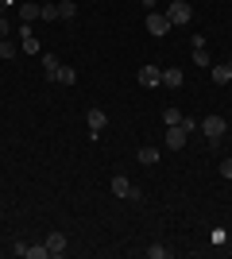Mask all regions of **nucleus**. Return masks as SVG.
Returning <instances> with one entry per match:
<instances>
[{"instance_id": "obj_6", "label": "nucleus", "mask_w": 232, "mask_h": 259, "mask_svg": "<svg viewBox=\"0 0 232 259\" xmlns=\"http://www.w3.org/2000/svg\"><path fill=\"white\" fill-rule=\"evenodd\" d=\"M186 147V132H182V124H170L166 128V151H182Z\"/></svg>"}, {"instance_id": "obj_23", "label": "nucleus", "mask_w": 232, "mask_h": 259, "mask_svg": "<svg viewBox=\"0 0 232 259\" xmlns=\"http://www.w3.org/2000/svg\"><path fill=\"white\" fill-rule=\"evenodd\" d=\"M194 128H201V120H186V116H182V132H186V136H190V132H194Z\"/></svg>"}, {"instance_id": "obj_20", "label": "nucleus", "mask_w": 232, "mask_h": 259, "mask_svg": "<svg viewBox=\"0 0 232 259\" xmlns=\"http://www.w3.org/2000/svg\"><path fill=\"white\" fill-rule=\"evenodd\" d=\"M147 255H151V259H166V255H170V248H166V244H151Z\"/></svg>"}, {"instance_id": "obj_15", "label": "nucleus", "mask_w": 232, "mask_h": 259, "mask_svg": "<svg viewBox=\"0 0 232 259\" xmlns=\"http://www.w3.org/2000/svg\"><path fill=\"white\" fill-rule=\"evenodd\" d=\"M135 159L144 162V166H155V162H159V151H155V147H140V155H135Z\"/></svg>"}, {"instance_id": "obj_7", "label": "nucleus", "mask_w": 232, "mask_h": 259, "mask_svg": "<svg viewBox=\"0 0 232 259\" xmlns=\"http://www.w3.org/2000/svg\"><path fill=\"white\" fill-rule=\"evenodd\" d=\"M85 124H89V132H93V136H101V128L109 124V116H105V108H89V112H85Z\"/></svg>"}, {"instance_id": "obj_12", "label": "nucleus", "mask_w": 232, "mask_h": 259, "mask_svg": "<svg viewBox=\"0 0 232 259\" xmlns=\"http://www.w3.org/2000/svg\"><path fill=\"white\" fill-rule=\"evenodd\" d=\"M55 81H58V85H74V81H77V70H74V66H58Z\"/></svg>"}, {"instance_id": "obj_22", "label": "nucleus", "mask_w": 232, "mask_h": 259, "mask_svg": "<svg viewBox=\"0 0 232 259\" xmlns=\"http://www.w3.org/2000/svg\"><path fill=\"white\" fill-rule=\"evenodd\" d=\"M8 35H12V23L4 20V16H0V43H4V39H8Z\"/></svg>"}, {"instance_id": "obj_1", "label": "nucleus", "mask_w": 232, "mask_h": 259, "mask_svg": "<svg viewBox=\"0 0 232 259\" xmlns=\"http://www.w3.org/2000/svg\"><path fill=\"white\" fill-rule=\"evenodd\" d=\"M163 16L170 20V27H186V23L194 20V8H190L186 0H170V8H166Z\"/></svg>"}, {"instance_id": "obj_19", "label": "nucleus", "mask_w": 232, "mask_h": 259, "mask_svg": "<svg viewBox=\"0 0 232 259\" xmlns=\"http://www.w3.org/2000/svg\"><path fill=\"white\" fill-rule=\"evenodd\" d=\"M16 54H20V47L12 43V39H4V43H0V58H16Z\"/></svg>"}, {"instance_id": "obj_5", "label": "nucleus", "mask_w": 232, "mask_h": 259, "mask_svg": "<svg viewBox=\"0 0 232 259\" xmlns=\"http://www.w3.org/2000/svg\"><path fill=\"white\" fill-rule=\"evenodd\" d=\"M140 85H144V89H159V85H163V70H159L155 62H147L144 70H140Z\"/></svg>"}, {"instance_id": "obj_24", "label": "nucleus", "mask_w": 232, "mask_h": 259, "mask_svg": "<svg viewBox=\"0 0 232 259\" xmlns=\"http://www.w3.org/2000/svg\"><path fill=\"white\" fill-rule=\"evenodd\" d=\"M221 178H228V182H232V159L221 162Z\"/></svg>"}, {"instance_id": "obj_26", "label": "nucleus", "mask_w": 232, "mask_h": 259, "mask_svg": "<svg viewBox=\"0 0 232 259\" xmlns=\"http://www.w3.org/2000/svg\"><path fill=\"white\" fill-rule=\"evenodd\" d=\"M0 16H4V4H0Z\"/></svg>"}, {"instance_id": "obj_2", "label": "nucleus", "mask_w": 232, "mask_h": 259, "mask_svg": "<svg viewBox=\"0 0 232 259\" xmlns=\"http://www.w3.org/2000/svg\"><path fill=\"white\" fill-rule=\"evenodd\" d=\"M112 194L124 197V201H144V190H140V186H132L128 178H120V174L112 178Z\"/></svg>"}, {"instance_id": "obj_25", "label": "nucleus", "mask_w": 232, "mask_h": 259, "mask_svg": "<svg viewBox=\"0 0 232 259\" xmlns=\"http://www.w3.org/2000/svg\"><path fill=\"white\" fill-rule=\"evenodd\" d=\"M155 4H159V0H144V8H147V12H155Z\"/></svg>"}, {"instance_id": "obj_18", "label": "nucleus", "mask_w": 232, "mask_h": 259, "mask_svg": "<svg viewBox=\"0 0 232 259\" xmlns=\"http://www.w3.org/2000/svg\"><path fill=\"white\" fill-rule=\"evenodd\" d=\"M163 120H166V128H170V124H182V112H178L174 105H166L163 108Z\"/></svg>"}, {"instance_id": "obj_3", "label": "nucleus", "mask_w": 232, "mask_h": 259, "mask_svg": "<svg viewBox=\"0 0 232 259\" xmlns=\"http://www.w3.org/2000/svg\"><path fill=\"white\" fill-rule=\"evenodd\" d=\"M224 128H228L224 116H205V120H201V132H205V140H209V143H221Z\"/></svg>"}, {"instance_id": "obj_9", "label": "nucleus", "mask_w": 232, "mask_h": 259, "mask_svg": "<svg viewBox=\"0 0 232 259\" xmlns=\"http://www.w3.org/2000/svg\"><path fill=\"white\" fill-rule=\"evenodd\" d=\"M209 77L217 81V85H228V81H232V62H217L209 70Z\"/></svg>"}, {"instance_id": "obj_4", "label": "nucleus", "mask_w": 232, "mask_h": 259, "mask_svg": "<svg viewBox=\"0 0 232 259\" xmlns=\"http://www.w3.org/2000/svg\"><path fill=\"white\" fill-rule=\"evenodd\" d=\"M147 35H155V39L170 35V20H166L163 12H147Z\"/></svg>"}, {"instance_id": "obj_10", "label": "nucleus", "mask_w": 232, "mask_h": 259, "mask_svg": "<svg viewBox=\"0 0 232 259\" xmlns=\"http://www.w3.org/2000/svg\"><path fill=\"white\" fill-rule=\"evenodd\" d=\"M182 81H186V74H182L178 66H170V70H163V89H178V85H182Z\"/></svg>"}, {"instance_id": "obj_13", "label": "nucleus", "mask_w": 232, "mask_h": 259, "mask_svg": "<svg viewBox=\"0 0 232 259\" xmlns=\"http://www.w3.org/2000/svg\"><path fill=\"white\" fill-rule=\"evenodd\" d=\"M20 20H23V23L39 20V4H35V0H23V4H20Z\"/></svg>"}, {"instance_id": "obj_16", "label": "nucleus", "mask_w": 232, "mask_h": 259, "mask_svg": "<svg viewBox=\"0 0 232 259\" xmlns=\"http://www.w3.org/2000/svg\"><path fill=\"white\" fill-rule=\"evenodd\" d=\"M58 66H62V62H58L55 54H43V70H47V77H51V81H55V74H58Z\"/></svg>"}, {"instance_id": "obj_14", "label": "nucleus", "mask_w": 232, "mask_h": 259, "mask_svg": "<svg viewBox=\"0 0 232 259\" xmlns=\"http://www.w3.org/2000/svg\"><path fill=\"white\" fill-rule=\"evenodd\" d=\"M74 16H77L74 0H58V20H74Z\"/></svg>"}, {"instance_id": "obj_21", "label": "nucleus", "mask_w": 232, "mask_h": 259, "mask_svg": "<svg viewBox=\"0 0 232 259\" xmlns=\"http://www.w3.org/2000/svg\"><path fill=\"white\" fill-rule=\"evenodd\" d=\"M194 62H198V66H205V70H209V54H205V47H198V51H194Z\"/></svg>"}, {"instance_id": "obj_8", "label": "nucleus", "mask_w": 232, "mask_h": 259, "mask_svg": "<svg viewBox=\"0 0 232 259\" xmlns=\"http://www.w3.org/2000/svg\"><path fill=\"white\" fill-rule=\"evenodd\" d=\"M43 244H47V251H51V259H55V255H62V251H66V232H51V236H47Z\"/></svg>"}, {"instance_id": "obj_17", "label": "nucleus", "mask_w": 232, "mask_h": 259, "mask_svg": "<svg viewBox=\"0 0 232 259\" xmlns=\"http://www.w3.org/2000/svg\"><path fill=\"white\" fill-rule=\"evenodd\" d=\"M39 20H58V4L51 0V4H39Z\"/></svg>"}, {"instance_id": "obj_11", "label": "nucleus", "mask_w": 232, "mask_h": 259, "mask_svg": "<svg viewBox=\"0 0 232 259\" xmlns=\"http://www.w3.org/2000/svg\"><path fill=\"white\" fill-rule=\"evenodd\" d=\"M39 51H43V47H39V39H35L31 27L23 23V54H39Z\"/></svg>"}]
</instances>
